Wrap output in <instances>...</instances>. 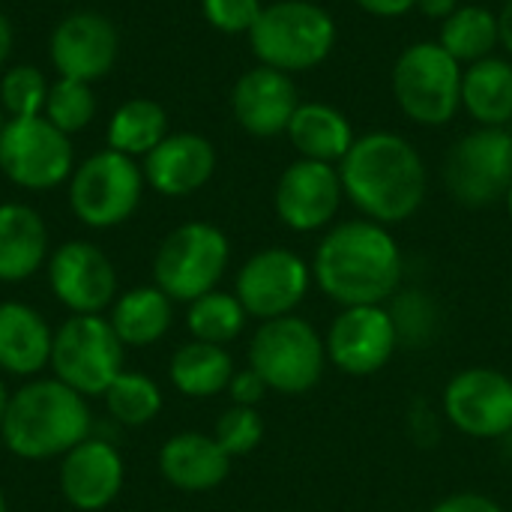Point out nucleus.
I'll list each match as a JSON object with an SVG mask.
<instances>
[{
  "label": "nucleus",
  "mask_w": 512,
  "mask_h": 512,
  "mask_svg": "<svg viewBox=\"0 0 512 512\" xmlns=\"http://www.w3.org/2000/svg\"><path fill=\"white\" fill-rule=\"evenodd\" d=\"M312 276L342 309L384 306L402 282V252L387 225L351 219L321 237Z\"/></svg>",
  "instance_id": "nucleus-1"
},
{
  "label": "nucleus",
  "mask_w": 512,
  "mask_h": 512,
  "mask_svg": "<svg viewBox=\"0 0 512 512\" xmlns=\"http://www.w3.org/2000/svg\"><path fill=\"white\" fill-rule=\"evenodd\" d=\"M342 189L351 204L378 225L411 219L426 198V165L417 147L396 132L357 138L339 162Z\"/></svg>",
  "instance_id": "nucleus-2"
},
{
  "label": "nucleus",
  "mask_w": 512,
  "mask_h": 512,
  "mask_svg": "<svg viewBox=\"0 0 512 512\" xmlns=\"http://www.w3.org/2000/svg\"><path fill=\"white\" fill-rule=\"evenodd\" d=\"M93 417L87 399L57 378H39L9 396L3 414V444L18 459H54L90 438Z\"/></svg>",
  "instance_id": "nucleus-3"
},
{
  "label": "nucleus",
  "mask_w": 512,
  "mask_h": 512,
  "mask_svg": "<svg viewBox=\"0 0 512 512\" xmlns=\"http://www.w3.org/2000/svg\"><path fill=\"white\" fill-rule=\"evenodd\" d=\"M249 45L261 66L279 72H306L321 66L336 45V21L309 0H276L261 9L249 30Z\"/></svg>",
  "instance_id": "nucleus-4"
},
{
  "label": "nucleus",
  "mask_w": 512,
  "mask_h": 512,
  "mask_svg": "<svg viewBox=\"0 0 512 512\" xmlns=\"http://www.w3.org/2000/svg\"><path fill=\"white\" fill-rule=\"evenodd\" d=\"M327 366V345L318 330L297 318H273L264 321L249 345V369H255L264 384L285 396L309 393Z\"/></svg>",
  "instance_id": "nucleus-5"
},
{
  "label": "nucleus",
  "mask_w": 512,
  "mask_h": 512,
  "mask_svg": "<svg viewBox=\"0 0 512 512\" xmlns=\"http://www.w3.org/2000/svg\"><path fill=\"white\" fill-rule=\"evenodd\" d=\"M462 75L441 42H414L393 66V96L414 123L444 126L462 108Z\"/></svg>",
  "instance_id": "nucleus-6"
},
{
  "label": "nucleus",
  "mask_w": 512,
  "mask_h": 512,
  "mask_svg": "<svg viewBox=\"0 0 512 512\" xmlns=\"http://www.w3.org/2000/svg\"><path fill=\"white\" fill-rule=\"evenodd\" d=\"M228 258V237L216 225L186 222L162 240L153 258L156 288L165 291L174 303H192L216 291L228 270Z\"/></svg>",
  "instance_id": "nucleus-7"
},
{
  "label": "nucleus",
  "mask_w": 512,
  "mask_h": 512,
  "mask_svg": "<svg viewBox=\"0 0 512 512\" xmlns=\"http://www.w3.org/2000/svg\"><path fill=\"white\" fill-rule=\"evenodd\" d=\"M123 342L102 315H72L54 333L51 369L54 378L75 393L105 396L111 381L123 372Z\"/></svg>",
  "instance_id": "nucleus-8"
},
{
  "label": "nucleus",
  "mask_w": 512,
  "mask_h": 512,
  "mask_svg": "<svg viewBox=\"0 0 512 512\" xmlns=\"http://www.w3.org/2000/svg\"><path fill=\"white\" fill-rule=\"evenodd\" d=\"M144 183V171L132 156H123L117 150L93 153L72 174V213L90 228H114L138 210Z\"/></svg>",
  "instance_id": "nucleus-9"
},
{
  "label": "nucleus",
  "mask_w": 512,
  "mask_h": 512,
  "mask_svg": "<svg viewBox=\"0 0 512 512\" xmlns=\"http://www.w3.org/2000/svg\"><path fill=\"white\" fill-rule=\"evenodd\" d=\"M450 195L465 207H486L507 198L512 186V132L480 126L462 135L444 165Z\"/></svg>",
  "instance_id": "nucleus-10"
},
{
  "label": "nucleus",
  "mask_w": 512,
  "mask_h": 512,
  "mask_svg": "<svg viewBox=\"0 0 512 512\" xmlns=\"http://www.w3.org/2000/svg\"><path fill=\"white\" fill-rule=\"evenodd\" d=\"M0 171L21 189L45 192L72 174L69 135L39 117H12L0 132Z\"/></svg>",
  "instance_id": "nucleus-11"
},
{
  "label": "nucleus",
  "mask_w": 512,
  "mask_h": 512,
  "mask_svg": "<svg viewBox=\"0 0 512 512\" xmlns=\"http://www.w3.org/2000/svg\"><path fill=\"white\" fill-rule=\"evenodd\" d=\"M312 267L291 249L273 246L255 252L237 273L234 294L246 315L273 321L291 315L309 294Z\"/></svg>",
  "instance_id": "nucleus-12"
},
{
  "label": "nucleus",
  "mask_w": 512,
  "mask_h": 512,
  "mask_svg": "<svg viewBox=\"0 0 512 512\" xmlns=\"http://www.w3.org/2000/svg\"><path fill=\"white\" fill-rule=\"evenodd\" d=\"M444 414L468 438H507L512 432V378L486 366L459 372L444 390Z\"/></svg>",
  "instance_id": "nucleus-13"
},
{
  "label": "nucleus",
  "mask_w": 512,
  "mask_h": 512,
  "mask_svg": "<svg viewBox=\"0 0 512 512\" xmlns=\"http://www.w3.org/2000/svg\"><path fill=\"white\" fill-rule=\"evenodd\" d=\"M324 345L327 360L336 369L354 378H366L390 363L399 345V330L384 306H348L330 324Z\"/></svg>",
  "instance_id": "nucleus-14"
},
{
  "label": "nucleus",
  "mask_w": 512,
  "mask_h": 512,
  "mask_svg": "<svg viewBox=\"0 0 512 512\" xmlns=\"http://www.w3.org/2000/svg\"><path fill=\"white\" fill-rule=\"evenodd\" d=\"M48 282L54 297L72 315H99L114 306L117 270L102 249L87 240H69L48 258Z\"/></svg>",
  "instance_id": "nucleus-15"
},
{
  "label": "nucleus",
  "mask_w": 512,
  "mask_h": 512,
  "mask_svg": "<svg viewBox=\"0 0 512 512\" xmlns=\"http://www.w3.org/2000/svg\"><path fill=\"white\" fill-rule=\"evenodd\" d=\"M342 198V177L330 162L297 159L282 171L276 183V213L291 231L300 234L327 228L339 213Z\"/></svg>",
  "instance_id": "nucleus-16"
},
{
  "label": "nucleus",
  "mask_w": 512,
  "mask_h": 512,
  "mask_svg": "<svg viewBox=\"0 0 512 512\" xmlns=\"http://www.w3.org/2000/svg\"><path fill=\"white\" fill-rule=\"evenodd\" d=\"M120 54L117 27L102 12H72L51 33V63L60 78L99 81L105 78Z\"/></svg>",
  "instance_id": "nucleus-17"
},
{
  "label": "nucleus",
  "mask_w": 512,
  "mask_h": 512,
  "mask_svg": "<svg viewBox=\"0 0 512 512\" xmlns=\"http://www.w3.org/2000/svg\"><path fill=\"white\" fill-rule=\"evenodd\" d=\"M231 108L237 123L249 135L273 138L279 132H288V123L300 108V93L288 72L255 66L237 78L231 93Z\"/></svg>",
  "instance_id": "nucleus-18"
},
{
  "label": "nucleus",
  "mask_w": 512,
  "mask_h": 512,
  "mask_svg": "<svg viewBox=\"0 0 512 512\" xmlns=\"http://www.w3.org/2000/svg\"><path fill=\"white\" fill-rule=\"evenodd\" d=\"M123 489V459L117 447L87 438L60 462V492L81 512L105 510Z\"/></svg>",
  "instance_id": "nucleus-19"
},
{
  "label": "nucleus",
  "mask_w": 512,
  "mask_h": 512,
  "mask_svg": "<svg viewBox=\"0 0 512 512\" xmlns=\"http://www.w3.org/2000/svg\"><path fill=\"white\" fill-rule=\"evenodd\" d=\"M144 180L168 198L198 192L216 171V150L198 132H174L165 135L144 156Z\"/></svg>",
  "instance_id": "nucleus-20"
},
{
  "label": "nucleus",
  "mask_w": 512,
  "mask_h": 512,
  "mask_svg": "<svg viewBox=\"0 0 512 512\" xmlns=\"http://www.w3.org/2000/svg\"><path fill=\"white\" fill-rule=\"evenodd\" d=\"M159 471L180 492H210L225 483L231 456L216 444L213 435L180 432L159 450Z\"/></svg>",
  "instance_id": "nucleus-21"
},
{
  "label": "nucleus",
  "mask_w": 512,
  "mask_h": 512,
  "mask_svg": "<svg viewBox=\"0 0 512 512\" xmlns=\"http://www.w3.org/2000/svg\"><path fill=\"white\" fill-rule=\"evenodd\" d=\"M54 333L45 318L24 303H0V369L30 378L51 363Z\"/></svg>",
  "instance_id": "nucleus-22"
},
{
  "label": "nucleus",
  "mask_w": 512,
  "mask_h": 512,
  "mask_svg": "<svg viewBox=\"0 0 512 512\" xmlns=\"http://www.w3.org/2000/svg\"><path fill=\"white\" fill-rule=\"evenodd\" d=\"M48 228L27 204H0V282H24L45 264Z\"/></svg>",
  "instance_id": "nucleus-23"
},
{
  "label": "nucleus",
  "mask_w": 512,
  "mask_h": 512,
  "mask_svg": "<svg viewBox=\"0 0 512 512\" xmlns=\"http://www.w3.org/2000/svg\"><path fill=\"white\" fill-rule=\"evenodd\" d=\"M288 138L300 153V159H315L330 165H339L348 156L351 144L357 141L348 117L324 102H300V108L288 123Z\"/></svg>",
  "instance_id": "nucleus-24"
},
{
  "label": "nucleus",
  "mask_w": 512,
  "mask_h": 512,
  "mask_svg": "<svg viewBox=\"0 0 512 512\" xmlns=\"http://www.w3.org/2000/svg\"><path fill=\"white\" fill-rule=\"evenodd\" d=\"M462 105L480 126L507 129L512 120V63L504 57H486L462 75Z\"/></svg>",
  "instance_id": "nucleus-25"
},
{
  "label": "nucleus",
  "mask_w": 512,
  "mask_h": 512,
  "mask_svg": "<svg viewBox=\"0 0 512 512\" xmlns=\"http://www.w3.org/2000/svg\"><path fill=\"white\" fill-rule=\"evenodd\" d=\"M171 303L174 300L156 285L132 288L123 297H117L108 321L123 345L147 348V345H156L171 330V318H174Z\"/></svg>",
  "instance_id": "nucleus-26"
},
{
  "label": "nucleus",
  "mask_w": 512,
  "mask_h": 512,
  "mask_svg": "<svg viewBox=\"0 0 512 512\" xmlns=\"http://www.w3.org/2000/svg\"><path fill=\"white\" fill-rule=\"evenodd\" d=\"M171 384L189 396V399H210L222 390H228L234 378V363L231 354L222 345L210 342H186L183 348L174 351L171 366H168Z\"/></svg>",
  "instance_id": "nucleus-27"
},
{
  "label": "nucleus",
  "mask_w": 512,
  "mask_h": 512,
  "mask_svg": "<svg viewBox=\"0 0 512 512\" xmlns=\"http://www.w3.org/2000/svg\"><path fill=\"white\" fill-rule=\"evenodd\" d=\"M168 135V114L153 99H129L108 120V150L147 156Z\"/></svg>",
  "instance_id": "nucleus-28"
},
{
  "label": "nucleus",
  "mask_w": 512,
  "mask_h": 512,
  "mask_svg": "<svg viewBox=\"0 0 512 512\" xmlns=\"http://www.w3.org/2000/svg\"><path fill=\"white\" fill-rule=\"evenodd\" d=\"M441 48L456 60V63H477L492 57L498 39V15L489 12L486 6H459L450 18L441 21Z\"/></svg>",
  "instance_id": "nucleus-29"
},
{
  "label": "nucleus",
  "mask_w": 512,
  "mask_h": 512,
  "mask_svg": "<svg viewBox=\"0 0 512 512\" xmlns=\"http://www.w3.org/2000/svg\"><path fill=\"white\" fill-rule=\"evenodd\" d=\"M246 309L237 300V294H225V291H210L198 300L189 303L186 312V327L192 333V339L198 342H210V345H228L234 342L243 327H246Z\"/></svg>",
  "instance_id": "nucleus-30"
},
{
  "label": "nucleus",
  "mask_w": 512,
  "mask_h": 512,
  "mask_svg": "<svg viewBox=\"0 0 512 512\" xmlns=\"http://www.w3.org/2000/svg\"><path fill=\"white\" fill-rule=\"evenodd\" d=\"M108 414L123 426H147L162 411V390L141 372H120L105 390Z\"/></svg>",
  "instance_id": "nucleus-31"
},
{
  "label": "nucleus",
  "mask_w": 512,
  "mask_h": 512,
  "mask_svg": "<svg viewBox=\"0 0 512 512\" xmlns=\"http://www.w3.org/2000/svg\"><path fill=\"white\" fill-rule=\"evenodd\" d=\"M42 114L60 132L72 135V132H81L93 120V114H96V96H93V90H90L87 81L60 78L57 84H51Z\"/></svg>",
  "instance_id": "nucleus-32"
},
{
  "label": "nucleus",
  "mask_w": 512,
  "mask_h": 512,
  "mask_svg": "<svg viewBox=\"0 0 512 512\" xmlns=\"http://www.w3.org/2000/svg\"><path fill=\"white\" fill-rule=\"evenodd\" d=\"M48 90L51 87H48L42 69H36L33 63L12 66L0 78V108H3V114H9V120L12 117H39L45 111Z\"/></svg>",
  "instance_id": "nucleus-33"
},
{
  "label": "nucleus",
  "mask_w": 512,
  "mask_h": 512,
  "mask_svg": "<svg viewBox=\"0 0 512 512\" xmlns=\"http://www.w3.org/2000/svg\"><path fill=\"white\" fill-rule=\"evenodd\" d=\"M213 438H216V444L231 459L234 456H246V453H252L261 444V438H264V420H261V414L255 408L234 405V408H228L216 420Z\"/></svg>",
  "instance_id": "nucleus-34"
},
{
  "label": "nucleus",
  "mask_w": 512,
  "mask_h": 512,
  "mask_svg": "<svg viewBox=\"0 0 512 512\" xmlns=\"http://www.w3.org/2000/svg\"><path fill=\"white\" fill-rule=\"evenodd\" d=\"M204 18L222 33H249L261 15V0H201Z\"/></svg>",
  "instance_id": "nucleus-35"
},
{
  "label": "nucleus",
  "mask_w": 512,
  "mask_h": 512,
  "mask_svg": "<svg viewBox=\"0 0 512 512\" xmlns=\"http://www.w3.org/2000/svg\"><path fill=\"white\" fill-rule=\"evenodd\" d=\"M267 384L264 378L255 372V369H243V372H234L231 384H228V393L234 399V405H246V408H255L264 396H267Z\"/></svg>",
  "instance_id": "nucleus-36"
},
{
  "label": "nucleus",
  "mask_w": 512,
  "mask_h": 512,
  "mask_svg": "<svg viewBox=\"0 0 512 512\" xmlns=\"http://www.w3.org/2000/svg\"><path fill=\"white\" fill-rule=\"evenodd\" d=\"M429 512H504L492 498L477 495V492H459L444 501H438Z\"/></svg>",
  "instance_id": "nucleus-37"
},
{
  "label": "nucleus",
  "mask_w": 512,
  "mask_h": 512,
  "mask_svg": "<svg viewBox=\"0 0 512 512\" xmlns=\"http://www.w3.org/2000/svg\"><path fill=\"white\" fill-rule=\"evenodd\" d=\"M357 6L378 18H399L417 6V0H357Z\"/></svg>",
  "instance_id": "nucleus-38"
},
{
  "label": "nucleus",
  "mask_w": 512,
  "mask_h": 512,
  "mask_svg": "<svg viewBox=\"0 0 512 512\" xmlns=\"http://www.w3.org/2000/svg\"><path fill=\"white\" fill-rule=\"evenodd\" d=\"M417 9L429 18H450L459 9V0H417Z\"/></svg>",
  "instance_id": "nucleus-39"
},
{
  "label": "nucleus",
  "mask_w": 512,
  "mask_h": 512,
  "mask_svg": "<svg viewBox=\"0 0 512 512\" xmlns=\"http://www.w3.org/2000/svg\"><path fill=\"white\" fill-rule=\"evenodd\" d=\"M498 39H501V45L512 54V0L504 3V9L498 15Z\"/></svg>",
  "instance_id": "nucleus-40"
},
{
  "label": "nucleus",
  "mask_w": 512,
  "mask_h": 512,
  "mask_svg": "<svg viewBox=\"0 0 512 512\" xmlns=\"http://www.w3.org/2000/svg\"><path fill=\"white\" fill-rule=\"evenodd\" d=\"M9 54H12V24H9V18L0 12V66L9 60Z\"/></svg>",
  "instance_id": "nucleus-41"
},
{
  "label": "nucleus",
  "mask_w": 512,
  "mask_h": 512,
  "mask_svg": "<svg viewBox=\"0 0 512 512\" xmlns=\"http://www.w3.org/2000/svg\"><path fill=\"white\" fill-rule=\"evenodd\" d=\"M6 402H9V393H6V387H3V381H0V426H3V414H6Z\"/></svg>",
  "instance_id": "nucleus-42"
},
{
  "label": "nucleus",
  "mask_w": 512,
  "mask_h": 512,
  "mask_svg": "<svg viewBox=\"0 0 512 512\" xmlns=\"http://www.w3.org/2000/svg\"><path fill=\"white\" fill-rule=\"evenodd\" d=\"M507 210H510V219H512V186H510V192H507Z\"/></svg>",
  "instance_id": "nucleus-43"
},
{
  "label": "nucleus",
  "mask_w": 512,
  "mask_h": 512,
  "mask_svg": "<svg viewBox=\"0 0 512 512\" xmlns=\"http://www.w3.org/2000/svg\"><path fill=\"white\" fill-rule=\"evenodd\" d=\"M3 126H6V120H3V108H0V132H3Z\"/></svg>",
  "instance_id": "nucleus-44"
},
{
  "label": "nucleus",
  "mask_w": 512,
  "mask_h": 512,
  "mask_svg": "<svg viewBox=\"0 0 512 512\" xmlns=\"http://www.w3.org/2000/svg\"><path fill=\"white\" fill-rule=\"evenodd\" d=\"M0 512H6V501H3V495H0Z\"/></svg>",
  "instance_id": "nucleus-45"
}]
</instances>
